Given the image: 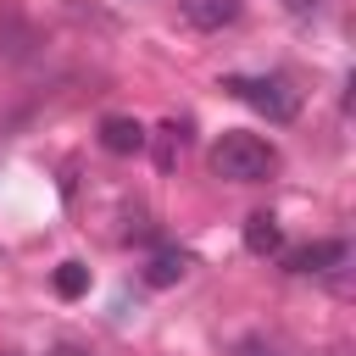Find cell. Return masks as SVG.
Returning a JSON list of instances; mask_svg holds the SVG:
<instances>
[{
    "instance_id": "obj_8",
    "label": "cell",
    "mask_w": 356,
    "mask_h": 356,
    "mask_svg": "<svg viewBox=\"0 0 356 356\" xmlns=\"http://www.w3.org/2000/svg\"><path fill=\"white\" fill-rule=\"evenodd\" d=\"M184 139H189V122H167V128H161V139H156V167H161V172H172Z\"/></svg>"
},
{
    "instance_id": "obj_6",
    "label": "cell",
    "mask_w": 356,
    "mask_h": 356,
    "mask_svg": "<svg viewBox=\"0 0 356 356\" xmlns=\"http://www.w3.org/2000/svg\"><path fill=\"white\" fill-rule=\"evenodd\" d=\"M245 250H250V256H278V250H284V228H278L273 211L245 217Z\"/></svg>"
},
{
    "instance_id": "obj_2",
    "label": "cell",
    "mask_w": 356,
    "mask_h": 356,
    "mask_svg": "<svg viewBox=\"0 0 356 356\" xmlns=\"http://www.w3.org/2000/svg\"><path fill=\"white\" fill-rule=\"evenodd\" d=\"M228 95H239L245 106H256L267 122H295L300 111V89L284 78V72H261V78H222Z\"/></svg>"
},
{
    "instance_id": "obj_7",
    "label": "cell",
    "mask_w": 356,
    "mask_h": 356,
    "mask_svg": "<svg viewBox=\"0 0 356 356\" xmlns=\"http://www.w3.org/2000/svg\"><path fill=\"white\" fill-rule=\"evenodd\" d=\"M184 273H189V256H184V250H156L150 267H145V284H150V289H167V284H178Z\"/></svg>"
},
{
    "instance_id": "obj_1",
    "label": "cell",
    "mask_w": 356,
    "mask_h": 356,
    "mask_svg": "<svg viewBox=\"0 0 356 356\" xmlns=\"http://www.w3.org/2000/svg\"><path fill=\"white\" fill-rule=\"evenodd\" d=\"M211 172L228 178V184H267L278 172V150L261 139V134H222L211 145Z\"/></svg>"
},
{
    "instance_id": "obj_4",
    "label": "cell",
    "mask_w": 356,
    "mask_h": 356,
    "mask_svg": "<svg viewBox=\"0 0 356 356\" xmlns=\"http://www.w3.org/2000/svg\"><path fill=\"white\" fill-rule=\"evenodd\" d=\"M239 11H245V0H178V17H184L189 28H200V33H222V28H234Z\"/></svg>"
},
{
    "instance_id": "obj_9",
    "label": "cell",
    "mask_w": 356,
    "mask_h": 356,
    "mask_svg": "<svg viewBox=\"0 0 356 356\" xmlns=\"http://www.w3.org/2000/svg\"><path fill=\"white\" fill-rule=\"evenodd\" d=\"M83 289H89V267H83V261H61V267H56V295H61V300H78Z\"/></svg>"
},
{
    "instance_id": "obj_5",
    "label": "cell",
    "mask_w": 356,
    "mask_h": 356,
    "mask_svg": "<svg viewBox=\"0 0 356 356\" xmlns=\"http://www.w3.org/2000/svg\"><path fill=\"white\" fill-rule=\"evenodd\" d=\"M150 145V134L134 122V117H100V150L111 156H139Z\"/></svg>"
},
{
    "instance_id": "obj_10",
    "label": "cell",
    "mask_w": 356,
    "mask_h": 356,
    "mask_svg": "<svg viewBox=\"0 0 356 356\" xmlns=\"http://www.w3.org/2000/svg\"><path fill=\"white\" fill-rule=\"evenodd\" d=\"M56 356H89V350H78V345H61V350H56Z\"/></svg>"
},
{
    "instance_id": "obj_3",
    "label": "cell",
    "mask_w": 356,
    "mask_h": 356,
    "mask_svg": "<svg viewBox=\"0 0 356 356\" xmlns=\"http://www.w3.org/2000/svg\"><path fill=\"white\" fill-rule=\"evenodd\" d=\"M284 267H289V273H300V278L345 273V267H350V245H345V239H317V245H300V250H289V256H284Z\"/></svg>"
}]
</instances>
